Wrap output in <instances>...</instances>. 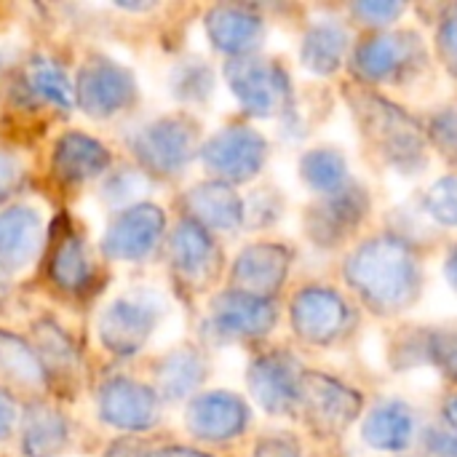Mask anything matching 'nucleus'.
Listing matches in <instances>:
<instances>
[{
  "label": "nucleus",
  "instance_id": "1",
  "mask_svg": "<svg viewBox=\"0 0 457 457\" xmlns=\"http://www.w3.org/2000/svg\"><path fill=\"white\" fill-rule=\"evenodd\" d=\"M343 278L372 313L399 316L423 292V262L418 249L396 233H378L351 249Z\"/></svg>",
  "mask_w": 457,
  "mask_h": 457
},
{
  "label": "nucleus",
  "instance_id": "2",
  "mask_svg": "<svg viewBox=\"0 0 457 457\" xmlns=\"http://www.w3.org/2000/svg\"><path fill=\"white\" fill-rule=\"evenodd\" d=\"M348 110L359 126L367 147L394 171L418 174L428 163L426 129L402 104L370 86H351L345 91Z\"/></svg>",
  "mask_w": 457,
  "mask_h": 457
},
{
  "label": "nucleus",
  "instance_id": "3",
  "mask_svg": "<svg viewBox=\"0 0 457 457\" xmlns=\"http://www.w3.org/2000/svg\"><path fill=\"white\" fill-rule=\"evenodd\" d=\"M431 64L426 40L415 29L372 32L351 48L348 67L361 86H402Z\"/></svg>",
  "mask_w": 457,
  "mask_h": 457
},
{
  "label": "nucleus",
  "instance_id": "4",
  "mask_svg": "<svg viewBox=\"0 0 457 457\" xmlns=\"http://www.w3.org/2000/svg\"><path fill=\"white\" fill-rule=\"evenodd\" d=\"M356 308L327 284H305L289 300V327L311 348H332L356 329Z\"/></svg>",
  "mask_w": 457,
  "mask_h": 457
},
{
  "label": "nucleus",
  "instance_id": "5",
  "mask_svg": "<svg viewBox=\"0 0 457 457\" xmlns=\"http://www.w3.org/2000/svg\"><path fill=\"white\" fill-rule=\"evenodd\" d=\"M225 80L241 110L252 118H276L292 110V78L284 64L265 56H241L225 64Z\"/></svg>",
  "mask_w": 457,
  "mask_h": 457
},
{
  "label": "nucleus",
  "instance_id": "6",
  "mask_svg": "<svg viewBox=\"0 0 457 457\" xmlns=\"http://www.w3.org/2000/svg\"><path fill=\"white\" fill-rule=\"evenodd\" d=\"M305 426L321 436V439H337L343 436L364 412V396L324 372L305 370L303 375V394H300V410Z\"/></svg>",
  "mask_w": 457,
  "mask_h": 457
},
{
  "label": "nucleus",
  "instance_id": "7",
  "mask_svg": "<svg viewBox=\"0 0 457 457\" xmlns=\"http://www.w3.org/2000/svg\"><path fill=\"white\" fill-rule=\"evenodd\" d=\"M370 212H372V201L367 187L351 179L343 190L324 195L313 206H308L305 236L319 249H337L356 236V230L364 225Z\"/></svg>",
  "mask_w": 457,
  "mask_h": 457
},
{
  "label": "nucleus",
  "instance_id": "8",
  "mask_svg": "<svg viewBox=\"0 0 457 457\" xmlns=\"http://www.w3.org/2000/svg\"><path fill=\"white\" fill-rule=\"evenodd\" d=\"M303 375L305 370L300 367L297 356L273 348L260 353L249 370H246V386L254 399V404L276 418L295 415L300 410V394H303Z\"/></svg>",
  "mask_w": 457,
  "mask_h": 457
},
{
  "label": "nucleus",
  "instance_id": "9",
  "mask_svg": "<svg viewBox=\"0 0 457 457\" xmlns=\"http://www.w3.org/2000/svg\"><path fill=\"white\" fill-rule=\"evenodd\" d=\"M201 161L220 182H249L268 161V139L244 123L225 126L201 147Z\"/></svg>",
  "mask_w": 457,
  "mask_h": 457
},
{
  "label": "nucleus",
  "instance_id": "10",
  "mask_svg": "<svg viewBox=\"0 0 457 457\" xmlns=\"http://www.w3.org/2000/svg\"><path fill=\"white\" fill-rule=\"evenodd\" d=\"M131 147L145 171L158 177H177L185 171L198 147V131L195 123L182 115L158 118L134 137Z\"/></svg>",
  "mask_w": 457,
  "mask_h": 457
},
{
  "label": "nucleus",
  "instance_id": "11",
  "mask_svg": "<svg viewBox=\"0 0 457 457\" xmlns=\"http://www.w3.org/2000/svg\"><path fill=\"white\" fill-rule=\"evenodd\" d=\"M278 324V305L265 297H254L238 289L217 295L209 305V332L225 343L262 340Z\"/></svg>",
  "mask_w": 457,
  "mask_h": 457
},
{
  "label": "nucleus",
  "instance_id": "12",
  "mask_svg": "<svg viewBox=\"0 0 457 457\" xmlns=\"http://www.w3.org/2000/svg\"><path fill=\"white\" fill-rule=\"evenodd\" d=\"M169 257H171V268L177 278L193 289L209 287L220 276V268H222V252L214 236L190 217L179 220L177 228L171 230Z\"/></svg>",
  "mask_w": 457,
  "mask_h": 457
},
{
  "label": "nucleus",
  "instance_id": "13",
  "mask_svg": "<svg viewBox=\"0 0 457 457\" xmlns=\"http://www.w3.org/2000/svg\"><path fill=\"white\" fill-rule=\"evenodd\" d=\"M292 270V249L276 241H257L238 252L233 262V289L273 300Z\"/></svg>",
  "mask_w": 457,
  "mask_h": 457
},
{
  "label": "nucleus",
  "instance_id": "14",
  "mask_svg": "<svg viewBox=\"0 0 457 457\" xmlns=\"http://www.w3.org/2000/svg\"><path fill=\"white\" fill-rule=\"evenodd\" d=\"M252 420L249 404L230 391H206L187 407V431L201 442H233L246 434Z\"/></svg>",
  "mask_w": 457,
  "mask_h": 457
},
{
  "label": "nucleus",
  "instance_id": "15",
  "mask_svg": "<svg viewBox=\"0 0 457 457\" xmlns=\"http://www.w3.org/2000/svg\"><path fill=\"white\" fill-rule=\"evenodd\" d=\"M161 319V303L155 297H123L115 300L104 313L99 324L102 343L120 356L137 353Z\"/></svg>",
  "mask_w": 457,
  "mask_h": 457
},
{
  "label": "nucleus",
  "instance_id": "16",
  "mask_svg": "<svg viewBox=\"0 0 457 457\" xmlns=\"http://www.w3.org/2000/svg\"><path fill=\"white\" fill-rule=\"evenodd\" d=\"M163 230H166L163 212L153 204H139L115 217V222L110 225L102 241V249L115 260H142L158 246Z\"/></svg>",
  "mask_w": 457,
  "mask_h": 457
},
{
  "label": "nucleus",
  "instance_id": "17",
  "mask_svg": "<svg viewBox=\"0 0 457 457\" xmlns=\"http://www.w3.org/2000/svg\"><path fill=\"white\" fill-rule=\"evenodd\" d=\"M137 94L134 78L126 67L110 59H94L80 70L78 78V99L91 115H112L131 104Z\"/></svg>",
  "mask_w": 457,
  "mask_h": 457
},
{
  "label": "nucleus",
  "instance_id": "18",
  "mask_svg": "<svg viewBox=\"0 0 457 457\" xmlns=\"http://www.w3.org/2000/svg\"><path fill=\"white\" fill-rule=\"evenodd\" d=\"M102 420L123 431H147L158 423L161 407L153 388L137 380H110L99 394Z\"/></svg>",
  "mask_w": 457,
  "mask_h": 457
},
{
  "label": "nucleus",
  "instance_id": "19",
  "mask_svg": "<svg viewBox=\"0 0 457 457\" xmlns=\"http://www.w3.org/2000/svg\"><path fill=\"white\" fill-rule=\"evenodd\" d=\"M265 19L244 5H214L206 13V35L212 46L230 59L252 56L265 40Z\"/></svg>",
  "mask_w": 457,
  "mask_h": 457
},
{
  "label": "nucleus",
  "instance_id": "20",
  "mask_svg": "<svg viewBox=\"0 0 457 457\" xmlns=\"http://www.w3.org/2000/svg\"><path fill=\"white\" fill-rule=\"evenodd\" d=\"M418 418L404 402H383L372 407L361 423V442L375 453L402 455L412 447Z\"/></svg>",
  "mask_w": 457,
  "mask_h": 457
},
{
  "label": "nucleus",
  "instance_id": "21",
  "mask_svg": "<svg viewBox=\"0 0 457 457\" xmlns=\"http://www.w3.org/2000/svg\"><path fill=\"white\" fill-rule=\"evenodd\" d=\"M187 217L212 230H238L244 225V198L233 190V185L209 179L187 190L185 195Z\"/></svg>",
  "mask_w": 457,
  "mask_h": 457
},
{
  "label": "nucleus",
  "instance_id": "22",
  "mask_svg": "<svg viewBox=\"0 0 457 457\" xmlns=\"http://www.w3.org/2000/svg\"><path fill=\"white\" fill-rule=\"evenodd\" d=\"M351 56V32L340 19H316L300 43V62L319 78L335 75Z\"/></svg>",
  "mask_w": 457,
  "mask_h": 457
},
{
  "label": "nucleus",
  "instance_id": "23",
  "mask_svg": "<svg viewBox=\"0 0 457 457\" xmlns=\"http://www.w3.org/2000/svg\"><path fill=\"white\" fill-rule=\"evenodd\" d=\"M43 246V225L37 212L27 206L8 209L0 214V270L27 268Z\"/></svg>",
  "mask_w": 457,
  "mask_h": 457
},
{
  "label": "nucleus",
  "instance_id": "24",
  "mask_svg": "<svg viewBox=\"0 0 457 457\" xmlns=\"http://www.w3.org/2000/svg\"><path fill=\"white\" fill-rule=\"evenodd\" d=\"M110 163L107 150L86 134H64L56 142L54 169L67 182H83L102 174Z\"/></svg>",
  "mask_w": 457,
  "mask_h": 457
},
{
  "label": "nucleus",
  "instance_id": "25",
  "mask_svg": "<svg viewBox=\"0 0 457 457\" xmlns=\"http://www.w3.org/2000/svg\"><path fill=\"white\" fill-rule=\"evenodd\" d=\"M19 88L32 104H48L56 110H70L72 104V86L64 70L51 59H35L19 78Z\"/></svg>",
  "mask_w": 457,
  "mask_h": 457
},
{
  "label": "nucleus",
  "instance_id": "26",
  "mask_svg": "<svg viewBox=\"0 0 457 457\" xmlns=\"http://www.w3.org/2000/svg\"><path fill=\"white\" fill-rule=\"evenodd\" d=\"M300 179L319 198L343 190L353 177L348 169V158L337 147H313L300 158Z\"/></svg>",
  "mask_w": 457,
  "mask_h": 457
},
{
  "label": "nucleus",
  "instance_id": "27",
  "mask_svg": "<svg viewBox=\"0 0 457 457\" xmlns=\"http://www.w3.org/2000/svg\"><path fill=\"white\" fill-rule=\"evenodd\" d=\"M206 378V359L195 348H177L171 351L155 370L158 391L166 399H185L190 396Z\"/></svg>",
  "mask_w": 457,
  "mask_h": 457
},
{
  "label": "nucleus",
  "instance_id": "28",
  "mask_svg": "<svg viewBox=\"0 0 457 457\" xmlns=\"http://www.w3.org/2000/svg\"><path fill=\"white\" fill-rule=\"evenodd\" d=\"M43 378H46V370L40 359L16 337L0 335V383L35 391L43 386Z\"/></svg>",
  "mask_w": 457,
  "mask_h": 457
},
{
  "label": "nucleus",
  "instance_id": "29",
  "mask_svg": "<svg viewBox=\"0 0 457 457\" xmlns=\"http://www.w3.org/2000/svg\"><path fill=\"white\" fill-rule=\"evenodd\" d=\"M24 453L29 457H51L64 447L67 426L64 418L54 410L35 407L24 418Z\"/></svg>",
  "mask_w": 457,
  "mask_h": 457
},
{
  "label": "nucleus",
  "instance_id": "30",
  "mask_svg": "<svg viewBox=\"0 0 457 457\" xmlns=\"http://www.w3.org/2000/svg\"><path fill=\"white\" fill-rule=\"evenodd\" d=\"M51 278L67 292H78L91 281V260L86 244L75 233H67L56 244L51 257Z\"/></svg>",
  "mask_w": 457,
  "mask_h": 457
},
{
  "label": "nucleus",
  "instance_id": "31",
  "mask_svg": "<svg viewBox=\"0 0 457 457\" xmlns=\"http://www.w3.org/2000/svg\"><path fill=\"white\" fill-rule=\"evenodd\" d=\"M171 88L182 102H206L214 91V72L201 59L182 62L171 75Z\"/></svg>",
  "mask_w": 457,
  "mask_h": 457
},
{
  "label": "nucleus",
  "instance_id": "32",
  "mask_svg": "<svg viewBox=\"0 0 457 457\" xmlns=\"http://www.w3.org/2000/svg\"><path fill=\"white\" fill-rule=\"evenodd\" d=\"M423 209L434 222L457 228V174H447L428 187L423 195Z\"/></svg>",
  "mask_w": 457,
  "mask_h": 457
},
{
  "label": "nucleus",
  "instance_id": "33",
  "mask_svg": "<svg viewBox=\"0 0 457 457\" xmlns=\"http://www.w3.org/2000/svg\"><path fill=\"white\" fill-rule=\"evenodd\" d=\"M426 137L439 155H445L450 163L457 166V104H447L428 118Z\"/></svg>",
  "mask_w": 457,
  "mask_h": 457
},
{
  "label": "nucleus",
  "instance_id": "34",
  "mask_svg": "<svg viewBox=\"0 0 457 457\" xmlns=\"http://www.w3.org/2000/svg\"><path fill=\"white\" fill-rule=\"evenodd\" d=\"M407 5L399 0H359L351 3L348 13L361 24V27H372V29H386L394 21H399L404 16Z\"/></svg>",
  "mask_w": 457,
  "mask_h": 457
},
{
  "label": "nucleus",
  "instance_id": "35",
  "mask_svg": "<svg viewBox=\"0 0 457 457\" xmlns=\"http://www.w3.org/2000/svg\"><path fill=\"white\" fill-rule=\"evenodd\" d=\"M37 359L43 364V370H72L75 367V353H72V345L64 340V335L54 327H37Z\"/></svg>",
  "mask_w": 457,
  "mask_h": 457
},
{
  "label": "nucleus",
  "instance_id": "36",
  "mask_svg": "<svg viewBox=\"0 0 457 457\" xmlns=\"http://www.w3.org/2000/svg\"><path fill=\"white\" fill-rule=\"evenodd\" d=\"M428 364L439 367L457 383V327L428 332Z\"/></svg>",
  "mask_w": 457,
  "mask_h": 457
},
{
  "label": "nucleus",
  "instance_id": "37",
  "mask_svg": "<svg viewBox=\"0 0 457 457\" xmlns=\"http://www.w3.org/2000/svg\"><path fill=\"white\" fill-rule=\"evenodd\" d=\"M284 212V201L276 190H257L244 201V225L249 228H270Z\"/></svg>",
  "mask_w": 457,
  "mask_h": 457
},
{
  "label": "nucleus",
  "instance_id": "38",
  "mask_svg": "<svg viewBox=\"0 0 457 457\" xmlns=\"http://www.w3.org/2000/svg\"><path fill=\"white\" fill-rule=\"evenodd\" d=\"M254 457H303V445L289 431H268L257 439Z\"/></svg>",
  "mask_w": 457,
  "mask_h": 457
},
{
  "label": "nucleus",
  "instance_id": "39",
  "mask_svg": "<svg viewBox=\"0 0 457 457\" xmlns=\"http://www.w3.org/2000/svg\"><path fill=\"white\" fill-rule=\"evenodd\" d=\"M436 56L445 70L457 80V13L442 19L436 29Z\"/></svg>",
  "mask_w": 457,
  "mask_h": 457
},
{
  "label": "nucleus",
  "instance_id": "40",
  "mask_svg": "<svg viewBox=\"0 0 457 457\" xmlns=\"http://www.w3.org/2000/svg\"><path fill=\"white\" fill-rule=\"evenodd\" d=\"M423 447L431 457H457V436L447 426H434L423 434Z\"/></svg>",
  "mask_w": 457,
  "mask_h": 457
},
{
  "label": "nucleus",
  "instance_id": "41",
  "mask_svg": "<svg viewBox=\"0 0 457 457\" xmlns=\"http://www.w3.org/2000/svg\"><path fill=\"white\" fill-rule=\"evenodd\" d=\"M19 185H21V166H19L16 155L0 153V201L13 195V190Z\"/></svg>",
  "mask_w": 457,
  "mask_h": 457
},
{
  "label": "nucleus",
  "instance_id": "42",
  "mask_svg": "<svg viewBox=\"0 0 457 457\" xmlns=\"http://www.w3.org/2000/svg\"><path fill=\"white\" fill-rule=\"evenodd\" d=\"M110 190H115V201H126V198L137 195V190H139V177H137L134 171H123V174H118V177L112 179Z\"/></svg>",
  "mask_w": 457,
  "mask_h": 457
},
{
  "label": "nucleus",
  "instance_id": "43",
  "mask_svg": "<svg viewBox=\"0 0 457 457\" xmlns=\"http://www.w3.org/2000/svg\"><path fill=\"white\" fill-rule=\"evenodd\" d=\"M13 418H16V410L11 404V399L0 391V436H5L13 426Z\"/></svg>",
  "mask_w": 457,
  "mask_h": 457
},
{
  "label": "nucleus",
  "instance_id": "44",
  "mask_svg": "<svg viewBox=\"0 0 457 457\" xmlns=\"http://www.w3.org/2000/svg\"><path fill=\"white\" fill-rule=\"evenodd\" d=\"M445 278H447V284L453 287V292L457 295V241L453 244V249L447 252V260H445Z\"/></svg>",
  "mask_w": 457,
  "mask_h": 457
},
{
  "label": "nucleus",
  "instance_id": "45",
  "mask_svg": "<svg viewBox=\"0 0 457 457\" xmlns=\"http://www.w3.org/2000/svg\"><path fill=\"white\" fill-rule=\"evenodd\" d=\"M442 418H445V426H447V428H450V431L457 436V394L445 402V407H442Z\"/></svg>",
  "mask_w": 457,
  "mask_h": 457
},
{
  "label": "nucleus",
  "instance_id": "46",
  "mask_svg": "<svg viewBox=\"0 0 457 457\" xmlns=\"http://www.w3.org/2000/svg\"><path fill=\"white\" fill-rule=\"evenodd\" d=\"M147 457H214L201 453V450H187V447H166V450H158V453H150Z\"/></svg>",
  "mask_w": 457,
  "mask_h": 457
},
{
  "label": "nucleus",
  "instance_id": "47",
  "mask_svg": "<svg viewBox=\"0 0 457 457\" xmlns=\"http://www.w3.org/2000/svg\"><path fill=\"white\" fill-rule=\"evenodd\" d=\"M139 447H134V445H118L112 453H110V457H147L142 455V453H137Z\"/></svg>",
  "mask_w": 457,
  "mask_h": 457
},
{
  "label": "nucleus",
  "instance_id": "48",
  "mask_svg": "<svg viewBox=\"0 0 457 457\" xmlns=\"http://www.w3.org/2000/svg\"><path fill=\"white\" fill-rule=\"evenodd\" d=\"M0 295H3V287H0Z\"/></svg>",
  "mask_w": 457,
  "mask_h": 457
}]
</instances>
